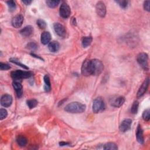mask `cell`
Here are the masks:
<instances>
[{
	"instance_id": "1",
	"label": "cell",
	"mask_w": 150,
	"mask_h": 150,
	"mask_svg": "<svg viewBox=\"0 0 150 150\" xmlns=\"http://www.w3.org/2000/svg\"><path fill=\"white\" fill-rule=\"evenodd\" d=\"M89 69L90 75H99L104 69L103 63L98 59L89 60Z\"/></svg>"
},
{
	"instance_id": "2",
	"label": "cell",
	"mask_w": 150,
	"mask_h": 150,
	"mask_svg": "<svg viewBox=\"0 0 150 150\" xmlns=\"http://www.w3.org/2000/svg\"><path fill=\"white\" fill-rule=\"evenodd\" d=\"M86 105L79 102H72L66 106L65 110L70 113H82L86 110Z\"/></svg>"
},
{
	"instance_id": "3",
	"label": "cell",
	"mask_w": 150,
	"mask_h": 150,
	"mask_svg": "<svg viewBox=\"0 0 150 150\" xmlns=\"http://www.w3.org/2000/svg\"><path fill=\"white\" fill-rule=\"evenodd\" d=\"M32 75V73L29 71H23L21 70H17L12 72L11 73V77L14 80V81L21 80L23 79L30 78Z\"/></svg>"
},
{
	"instance_id": "4",
	"label": "cell",
	"mask_w": 150,
	"mask_h": 150,
	"mask_svg": "<svg viewBox=\"0 0 150 150\" xmlns=\"http://www.w3.org/2000/svg\"><path fill=\"white\" fill-rule=\"evenodd\" d=\"M137 61L138 64L145 70H148V56L145 53H140L137 57Z\"/></svg>"
},
{
	"instance_id": "5",
	"label": "cell",
	"mask_w": 150,
	"mask_h": 150,
	"mask_svg": "<svg viewBox=\"0 0 150 150\" xmlns=\"http://www.w3.org/2000/svg\"><path fill=\"white\" fill-rule=\"evenodd\" d=\"M92 108L93 111L94 113H98L103 111L105 108V104L103 99L100 97H97L93 101Z\"/></svg>"
},
{
	"instance_id": "6",
	"label": "cell",
	"mask_w": 150,
	"mask_h": 150,
	"mask_svg": "<svg viewBox=\"0 0 150 150\" xmlns=\"http://www.w3.org/2000/svg\"><path fill=\"white\" fill-rule=\"evenodd\" d=\"M71 13L70 8L69 6L65 3H63L61 4L59 10L60 15L63 18H68Z\"/></svg>"
},
{
	"instance_id": "7",
	"label": "cell",
	"mask_w": 150,
	"mask_h": 150,
	"mask_svg": "<svg viewBox=\"0 0 150 150\" xmlns=\"http://www.w3.org/2000/svg\"><path fill=\"white\" fill-rule=\"evenodd\" d=\"M96 11L100 17H104L106 14V7L104 3L101 1L98 2L96 6Z\"/></svg>"
},
{
	"instance_id": "8",
	"label": "cell",
	"mask_w": 150,
	"mask_h": 150,
	"mask_svg": "<svg viewBox=\"0 0 150 150\" xmlns=\"http://www.w3.org/2000/svg\"><path fill=\"white\" fill-rule=\"evenodd\" d=\"M54 28L55 32L58 36L62 38H65L66 35V31L65 28L60 23H56L54 24Z\"/></svg>"
},
{
	"instance_id": "9",
	"label": "cell",
	"mask_w": 150,
	"mask_h": 150,
	"mask_svg": "<svg viewBox=\"0 0 150 150\" xmlns=\"http://www.w3.org/2000/svg\"><path fill=\"white\" fill-rule=\"evenodd\" d=\"M149 78H146L144 82L142 83V84L141 85V86H140L138 92H137V96L138 97H142L145 93V92H146L147 89H148V86H149Z\"/></svg>"
},
{
	"instance_id": "10",
	"label": "cell",
	"mask_w": 150,
	"mask_h": 150,
	"mask_svg": "<svg viewBox=\"0 0 150 150\" xmlns=\"http://www.w3.org/2000/svg\"><path fill=\"white\" fill-rule=\"evenodd\" d=\"M24 21V17L22 15H17L14 17L11 21L12 25L15 28H20Z\"/></svg>"
},
{
	"instance_id": "11",
	"label": "cell",
	"mask_w": 150,
	"mask_h": 150,
	"mask_svg": "<svg viewBox=\"0 0 150 150\" xmlns=\"http://www.w3.org/2000/svg\"><path fill=\"white\" fill-rule=\"evenodd\" d=\"M13 103V97L10 94H4L1 97V104L4 107H10Z\"/></svg>"
},
{
	"instance_id": "12",
	"label": "cell",
	"mask_w": 150,
	"mask_h": 150,
	"mask_svg": "<svg viewBox=\"0 0 150 150\" xmlns=\"http://www.w3.org/2000/svg\"><path fill=\"white\" fill-rule=\"evenodd\" d=\"M131 123H132V120L131 119L127 118V119L124 120L121 122V123L120 125V127H119L120 130L123 132L127 131L128 130H129L130 129Z\"/></svg>"
},
{
	"instance_id": "13",
	"label": "cell",
	"mask_w": 150,
	"mask_h": 150,
	"mask_svg": "<svg viewBox=\"0 0 150 150\" xmlns=\"http://www.w3.org/2000/svg\"><path fill=\"white\" fill-rule=\"evenodd\" d=\"M124 102H125V98L124 97L120 96V97L111 99L110 101V104L112 106L118 108L121 107L124 104Z\"/></svg>"
},
{
	"instance_id": "14",
	"label": "cell",
	"mask_w": 150,
	"mask_h": 150,
	"mask_svg": "<svg viewBox=\"0 0 150 150\" xmlns=\"http://www.w3.org/2000/svg\"><path fill=\"white\" fill-rule=\"evenodd\" d=\"M13 86L16 92L17 97L18 98H21L23 94V88L22 85L18 81H14L13 83Z\"/></svg>"
},
{
	"instance_id": "15",
	"label": "cell",
	"mask_w": 150,
	"mask_h": 150,
	"mask_svg": "<svg viewBox=\"0 0 150 150\" xmlns=\"http://www.w3.org/2000/svg\"><path fill=\"white\" fill-rule=\"evenodd\" d=\"M136 138L137 141L141 144H142L144 142V137L143 134V131L141 128V126L140 125H138L136 131Z\"/></svg>"
},
{
	"instance_id": "16",
	"label": "cell",
	"mask_w": 150,
	"mask_h": 150,
	"mask_svg": "<svg viewBox=\"0 0 150 150\" xmlns=\"http://www.w3.org/2000/svg\"><path fill=\"white\" fill-rule=\"evenodd\" d=\"M20 32L21 35H22L23 37H30L34 32V28L32 26L28 25L22 29Z\"/></svg>"
},
{
	"instance_id": "17",
	"label": "cell",
	"mask_w": 150,
	"mask_h": 150,
	"mask_svg": "<svg viewBox=\"0 0 150 150\" xmlns=\"http://www.w3.org/2000/svg\"><path fill=\"white\" fill-rule=\"evenodd\" d=\"M82 73L85 76H90L89 69V60H86L82 66Z\"/></svg>"
},
{
	"instance_id": "18",
	"label": "cell",
	"mask_w": 150,
	"mask_h": 150,
	"mask_svg": "<svg viewBox=\"0 0 150 150\" xmlns=\"http://www.w3.org/2000/svg\"><path fill=\"white\" fill-rule=\"evenodd\" d=\"M51 39V35L49 32H44L41 34V41L42 44L47 45L49 44Z\"/></svg>"
},
{
	"instance_id": "19",
	"label": "cell",
	"mask_w": 150,
	"mask_h": 150,
	"mask_svg": "<svg viewBox=\"0 0 150 150\" xmlns=\"http://www.w3.org/2000/svg\"><path fill=\"white\" fill-rule=\"evenodd\" d=\"M48 49L52 52H56L60 49V45L57 41H52L49 44Z\"/></svg>"
},
{
	"instance_id": "20",
	"label": "cell",
	"mask_w": 150,
	"mask_h": 150,
	"mask_svg": "<svg viewBox=\"0 0 150 150\" xmlns=\"http://www.w3.org/2000/svg\"><path fill=\"white\" fill-rule=\"evenodd\" d=\"M17 142L20 146H25L28 142V140L25 137L20 135L17 138Z\"/></svg>"
},
{
	"instance_id": "21",
	"label": "cell",
	"mask_w": 150,
	"mask_h": 150,
	"mask_svg": "<svg viewBox=\"0 0 150 150\" xmlns=\"http://www.w3.org/2000/svg\"><path fill=\"white\" fill-rule=\"evenodd\" d=\"M44 82H45V90L46 92H49L51 89V84L50 82L49 77L48 75L44 76Z\"/></svg>"
},
{
	"instance_id": "22",
	"label": "cell",
	"mask_w": 150,
	"mask_h": 150,
	"mask_svg": "<svg viewBox=\"0 0 150 150\" xmlns=\"http://www.w3.org/2000/svg\"><path fill=\"white\" fill-rule=\"evenodd\" d=\"M93 38L91 37H85L82 39V46L84 48H87L92 44Z\"/></svg>"
},
{
	"instance_id": "23",
	"label": "cell",
	"mask_w": 150,
	"mask_h": 150,
	"mask_svg": "<svg viewBox=\"0 0 150 150\" xmlns=\"http://www.w3.org/2000/svg\"><path fill=\"white\" fill-rule=\"evenodd\" d=\"M104 149H111V150H116L118 149L117 145L114 142H108L106 143L103 147Z\"/></svg>"
},
{
	"instance_id": "24",
	"label": "cell",
	"mask_w": 150,
	"mask_h": 150,
	"mask_svg": "<svg viewBox=\"0 0 150 150\" xmlns=\"http://www.w3.org/2000/svg\"><path fill=\"white\" fill-rule=\"evenodd\" d=\"M27 106H28V107L30 109H32V108H34L35 107H37V106L38 105V101L35 99L28 100L27 101Z\"/></svg>"
},
{
	"instance_id": "25",
	"label": "cell",
	"mask_w": 150,
	"mask_h": 150,
	"mask_svg": "<svg viewBox=\"0 0 150 150\" xmlns=\"http://www.w3.org/2000/svg\"><path fill=\"white\" fill-rule=\"evenodd\" d=\"M46 3L49 7H50L51 8H54L58 6V5L60 3V1H51V0H48V1H46Z\"/></svg>"
},
{
	"instance_id": "26",
	"label": "cell",
	"mask_w": 150,
	"mask_h": 150,
	"mask_svg": "<svg viewBox=\"0 0 150 150\" xmlns=\"http://www.w3.org/2000/svg\"><path fill=\"white\" fill-rule=\"evenodd\" d=\"M138 106H139V103L137 101H135L131 107V113L133 114H137V111H138Z\"/></svg>"
},
{
	"instance_id": "27",
	"label": "cell",
	"mask_w": 150,
	"mask_h": 150,
	"mask_svg": "<svg viewBox=\"0 0 150 150\" xmlns=\"http://www.w3.org/2000/svg\"><path fill=\"white\" fill-rule=\"evenodd\" d=\"M115 2L122 8H126L128 7L129 3V1H126V0H120V1H116Z\"/></svg>"
},
{
	"instance_id": "28",
	"label": "cell",
	"mask_w": 150,
	"mask_h": 150,
	"mask_svg": "<svg viewBox=\"0 0 150 150\" xmlns=\"http://www.w3.org/2000/svg\"><path fill=\"white\" fill-rule=\"evenodd\" d=\"M7 4L9 7V9H10V11L11 12H13V11H14L16 9V4H15V3L14 1H7Z\"/></svg>"
},
{
	"instance_id": "29",
	"label": "cell",
	"mask_w": 150,
	"mask_h": 150,
	"mask_svg": "<svg viewBox=\"0 0 150 150\" xmlns=\"http://www.w3.org/2000/svg\"><path fill=\"white\" fill-rule=\"evenodd\" d=\"M10 61L11 62L13 63H15V64H16V65H17L20 66L21 67H22V68H24V69H27V70L29 69V68H28L27 66H26L25 65L21 63L19 61H18V60L16 59L11 58V59H10Z\"/></svg>"
},
{
	"instance_id": "30",
	"label": "cell",
	"mask_w": 150,
	"mask_h": 150,
	"mask_svg": "<svg viewBox=\"0 0 150 150\" xmlns=\"http://www.w3.org/2000/svg\"><path fill=\"white\" fill-rule=\"evenodd\" d=\"M142 118L146 121H148L149 120V119H150V110H149V109H146V110H145L144 111L143 114H142Z\"/></svg>"
},
{
	"instance_id": "31",
	"label": "cell",
	"mask_w": 150,
	"mask_h": 150,
	"mask_svg": "<svg viewBox=\"0 0 150 150\" xmlns=\"http://www.w3.org/2000/svg\"><path fill=\"white\" fill-rule=\"evenodd\" d=\"M8 115L7 111L4 108H1L0 110V119L3 120V119L6 118Z\"/></svg>"
},
{
	"instance_id": "32",
	"label": "cell",
	"mask_w": 150,
	"mask_h": 150,
	"mask_svg": "<svg viewBox=\"0 0 150 150\" xmlns=\"http://www.w3.org/2000/svg\"><path fill=\"white\" fill-rule=\"evenodd\" d=\"M37 25L41 29H45L46 27V23L42 20H38L37 22Z\"/></svg>"
},
{
	"instance_id": "33",
	"label": "cell",
	"mask_w": 150,
	"mask_h": 150,
	"mask_svg": "<svg viewBox=\"0 0 150 150\" xmlns=\"http://www.w3.org/2000/svg\"><path fill=\"white\" fill-rule=\"evenodd\" d=\"M27 48L29 49H31L32 51H34V50H36L38 48V45L35 42H31L30 43H29L28 45H27Z\"/></svg>"
},
{
	"instance_id": "34",
	"label": "cell",
	"mask_w": 150,
	"mask_h": 150,
	"mask_svg": "<svg viewBox=\"0 0 150 150\" xmlns=\"http://www.w3.org/2000/svg\"><path fill=\"white\" fill-rule=\"evenodd\" d=\"M10 69H11V67L9 65L4 63H0V69H1V70H7Z\"/></svg>"
},
{
	"instance_id": "35",
	"label": "cell",
	"mask_w": 150,
	"mask_h": 150,
	"mask_svg": "<svg viewBox=\"0 0 150 150\" xmlns=\"http://www.w3.org/2000/svg\"><path fill=\"white\" fill-rule=\"evenodd\" d=\"M144 8L148 12L150 11V1H145L144 3Z\"/></svg>"
},
{
	"instance_id": "36",
	"label": "cell",
	"mask_w": 150,
	"mask_h": 150,
	"mask_svg": "<svg viewBox=\"0 0 150 150\" xmlns=\"http://www.w3.org/2000/svg\"><path fill=\"white\" fill-rule=\"evenodd\" d=\"M23 3L25 5L28 6L32 3V1H30V0H25V1H23Z\"/></svg>"
},
{
	"instance_id": "37",
	"label": "cell",
	"mask_w": 150,
	"mask_h": 150,
	"mask_svg": "<svg viewBox=\"0 0 150 150\" xmlns=\"http://www.w3.org/2000/svg\"><path fill=\"white\" fill-rule=\"evenodd\" d=\"M69 143H66V142H60V145L61 146H63V145H69Z\"/></svg>"
}]
</instances>
